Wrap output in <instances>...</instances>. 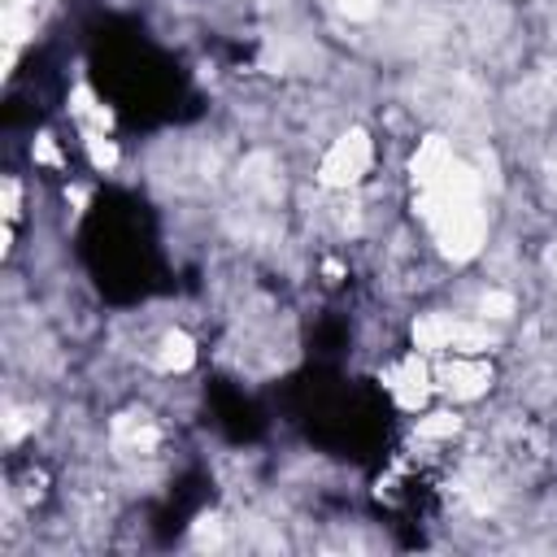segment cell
Segmentation results:
<instances>
[{"instance_id":"277c9868","label":"cell","mask_w":557,"mask_h":557,"mask_svg":"<svg viewBox=\"0 0 557 557\" xmlns=\"http://www.w3.org/2000/svg\"><path fill=\"white\" fill-rule=\"evenodd\" d=\"M148 361H152V370H161V374H183V370L196 361V344H191V335H183V331H165V335L157 339V348L148 352Z\"/></svg>"},{"instance_id":"7a4b0ae2","label":"cell","mask_w":557,"mask_h":557,"mask_svg":"<svg viewBox=\"0 0 557 557\" xmlns=\"http://www.w3.org/2000/svg\"><path fill=\"white\" fill-rule=\"evenodd\" d=\"M431 379H435V392H444L448 400L466 405V400L487 396V387H492V366H487L483 357H470V352H444V357H435Z\"/></svg>"},{"instance_id":"5b68a950","label":"cell","mask_w":557,"mask_h":557,"mask_svg":"<svg viewBox=\"0 0 557 557\" xmlns=\"http://www.w3.org/2000/svg\"><path fill=\"white\" fill-rule=\"evenodd\" d=\"M457 431H461V418H457L453 409H440V413H422V418L413 422V435H418V440H426V444L453 440Z\"/></svg>"},{"instance_id":"3957f363","label":"cell","mask_w":557,"mask_h":557,"mask_svg":"<svg viewBox=\"0 0 557 557\" xmlns=\"http://www.w3.org/2000/svg\"><path fill=\"white\" fill-rule=\"evenodd\" d=\"M383 387L392 392V400H396L400 409H422L426 396L435 392V379H431V366L422 361V352L413 348L409 357H400L396 366L383 370Z\"/></svg>"},{"instance_id":"6da1fadb","label":"cell","mask_w":557,"mask_h":557,"mask_svg":"<svg viewBox=\"0 0 557 557\" xmlns=\"http://www.w3.org/2000/svg\"><path fill=\"white\" fill-rule=\"evenodd\" d=\"M370 161H374V148H370L366 131H344L326 144V152L318 161V183L331 187V191H348L352 183L366 178Z\"/></svg>"}]
</instances>
